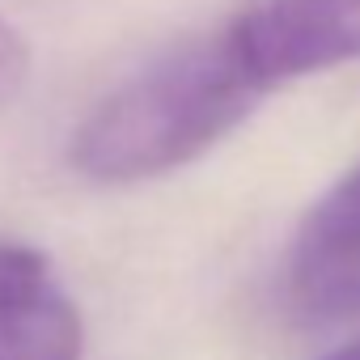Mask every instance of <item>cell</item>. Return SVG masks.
<instances>
[{"mask_svg": "<svg viewBox=\"0 0 360 360\" xmlns=\"http://www.w3.org/2000/svg\"><path fill=\"white\" fill-rule=\"evenodd\" d=\"M267 89L242 68L225 30L187 39L119 81L77 123L68 161L102 187L174 174L238 131Z\"/></svg>", "mask_w": 360, "mask_h": 360, "instance_id": "6da1fadb", "label": "cell"}, {"mask_svg": "<svg viewBox=\"0 0 360 360\" xmlns=\"http://www.w3.org/2000/svg\"><path fill=\"white\" fill-rule=\"evenodd\" d=\"M242 68L276 94L360 60V0H246L221 22Z\"/></svg>", "mask_w": 360, "mask_h": 360, "instance_id": "7a4b0ae2", "label": "cell"}, {"mask_svg": "<svg viewBox=\"0 0 360 360\" xmlns=\"http://www.w3.org/2000/svg\"><path fill=\"white\" fill-rule=\"evenodd\" d=\"M85 318L51 259L0 238V360H81Z\"/></svg>", "mask_w": 360, "mask_h": 360, "instance_id": "3957f363", "label": "cell"}, {"mask_svg": "<svg viewBox=\"0 0 360 360\" xmlns=\"http://www.w3.org/2000/svg\"><path fill=\"white\" fill-rule=\"evenodd\" d=\"M352 267H360V161L305 212L292 238L288 288L297 297Z\"/></svg>", "mask_w": 360, "mask_h": 360, "instance_id": "277c9868", "label": "cell"}, {"mask_svg": "<svg viewBox=\"0 0 360 360\" xmlns=\"http://www.w3.org/2000/svg\"><path fill=\"white\" fill-rule=\"evenodd\" d=\"M292 301L309 318H360V267L339 271V276H330V280L297 292Z\"/></svg>", "mask_w": 360, "mask_h": 360, "instance_id": "5b68a950", "label": "cell"}, {"mask_svg": "<svg viewBox=\"0 0 360 360\" xmlns=\"http://www.w3.org/2000/svg\"><path fill=\"white\" fill-rule=\"evenodd\" d=\"M26 77H30V47L18 26L0 18V106L26 89Z\"/></svg>", "mask_w": 360, "mask_h": 360, "instance_id": "8992f818", "label": "cell"}, {"mask_svg": "<svg viewBox=\"0 0 360 360\" xmlns=\"http://www.w3.org/2000/svg\"><path fill=\"white\" fill-rule=\"evenodd\" d=\"M318 360H360V339L356 343H343V347H335V352H326Z\"/></svg>", "mask_w": 360, "mask_h": 360, "instance_id": "52a82bcc", "label": "cell"}]
</instances>
